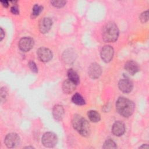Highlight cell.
I'll return each mask as SVG.
<instances>
[{"instance_id":"cell-13","label":"cell","mask_w":149,"mask_h":149,"mask_svg":"<svg viewBox=\"0 0 149 149\" xmlns=\"http://www.w3.org/2000/svg\"><path fill=\"white\" fill-rule=\"evenodd\" d=\"M125 69L130 74L133 75L140 70L139 66L136 62L133 61H129L125 65Z\"/></svg>"},{"instance_id":"cell-9","label":"cell","mask_w":149,"mask_h":149,"mask_svg":"<svg viewBox=\"0 0 149 149\" xmlns=\"http://www.w3.org/2000/svg\"><path fill=\"white\" fill-rule=\"evenodd\" d=\"M119 90L124 93H129L133 89V83L128 79L125 78L119 80L118 83Z\"/></svg>"},{"instance_id":"cell-8","label":"cell","mask_w":149,"mask_h":149,"mask_svg":"<svg viewBox=\"0 0 149 149\" xmlns=\"http://www.w3.org/2000/svg\"><path fill=\"white\" fill-rule=\"evenodd\" d=\"M113 55V49L110 45H105L101 49V56L105 62H109L111 61Z\"/></svg>"},{"instance_id":"cell-21","label":"cell","mask_w":149,"mask_h":149,"mask_svg":"<svg viewBox=\"0 0 149 149\" xmlns=\"http://www.w3.org/2000/svg\"><path fill=\"white\" fill-rule=\"evenodd\" d=\"M51 3L56 8H62L63 7L66 1H51Z\"/></svg>"},{"instance_id":"cell-28","label":"cell","mask_w":149,"mask_h":149,"mask_svg":"<svg viewBox=\"0 0 149 149\" xmlns=\"http://www.w3.org/2000/svg\"><path fill=\"white\" fill-rule=\"evenodd\" d=\"M140 148H148V145L147 144H145V145H143L142 146H141V147H140Z\"/></svg>"},{"instance_id":"cell-23","label":"cell","mask_w":149,"mask_h":149,"mask_svg":"<svg viewBox=\"0 0 149 149\" xmlns=\"http://www.w3.org/2000/svg\"><path fill=\"white\" fill-rule=\"evenodd\" d=\"M29 66L32 72H33L34 73H37L38 72V68L37 67L36 64L35 63V62L34 61H30L29 63Z\"/></svg>"},{"instance_id":"cell-16","label":"cell","mask_w":149,"mask_h":149,"mask_svg":"<svg viewBox=\"0 0 149 149\" xmlns=\"http://www.w3.org/2000/svg\"><path fill=\"white\" fill-rule=\"evenodd\" d=\"M68 76L69 79L73 81L76 85L78 84L80 82V78L78 74L73 70L72 69H70L68 71Z\"/></svg>"},{"instance_id":"cell-26","label":"cell","mask_w":149,"mask_h":149,"mask_svg":"<svg viewBox=\"0 0 149 149\" xmlns=\"http://www.w3.org/2000/svg\"><path fill=\"white\" fill-rule=\"evenodd\" d=\"M1 3H2V6H4V7H5V8L8 7V5H9L8 2V1H1Z\"/></svg>"},{"instance_id":"cell-19","label":"cell","mask_w":149,"mask_h":149,"mask_svg":"<svg viewBox=\"0 0 149 149\" xmlns=\"http://www.w3.org/2000/svg\"><path fill=\"white\" fill-rule=\"evenodd\" d=\"M116 147L115 143L111 139L106 140L102 146L103 148H116Z\"/></svg>"},{"instance_id":"cell-3","label":"cell","mask_w":149,"mask_h":149,"mask_svg":"<svg viewBox=\"0 0 149 149\" xmlns=\"http://www.w3.org/2000/svg\"><path fill=\"white\" fill-rule=\"evenodd\" d=\"M102 38L107 42H115L119 36V30L116 24L109 22L105 24L102 29Z\"/></svg>"},{"instance_id":"cell-7","label":"cell","mask_w":149,"mask_h":149,"mask_svg":"<svg viewBox=\"0 0 149 149\" xmlns=\"http://www.w3.org/2000/svg\"><path fill=\"white\" fill-rule=\"evenodd\" d=\"M34 45V41L30 37H23L19 42V48L23 52L30 51Z\"/></svg>"},{"instance_id":"cell-15","label":"cell","mask_w":149,"mask_h":149,"mask_svg":"<svg viewBox=\"0 0 149 149\" xmlns=\"http://www.w3.org/2000/svg\"><path fill=\"white\" fill-rule=\"evenodd\" d=\"M76 84L69 79L64 81L62 84V90L66 94L72 93L76 88Z\"/></svg>"},{"instance_id":"cell-11","label":"cell","mask_w":149,"mask_h":149,"mask_svg":"<svg viewBox=\"0 0 149 149\" xmlns=\"http://www.w3.org/2000/svg\"><path fill=\"white\" fill-rule=\"evenodd\" d=\"M88 73L91 79H96L98 78L101 74V68L98 64L93 63L88 68Z\"/></svg>"},{"instance_id":"cell-22","label":"cell","mask_w":149,"mask_h":149,"mask_svg":"<svg viewBox=\"0 0 149 149\" xmlns=\"http://www.w3.org/2000/svg\"><path fill=\"white\" fill-rule=\"evenodd\" d=\"M148 10L144 12L140 16V20L142 23H145L148 20Z\"/></svg>"},{"instance_id":"cell-12","label":"cell","mask_w":149,"mask_h":149,"mask_svg":"<svg viewBox=\"0 0 149 149\" xmlns=\"http://www.w3.org/2000/svg\"><path fill=\"white\" fill-rule=\"evenodd\" d=\"M125 131V126L124 123L121 121L115 122L112 127V133L116 136H122Z\"/></svg>"},{"instance_id":"cell-5","label":"cell","mask_w":149,"mask_h":149,"mask_svg":"<svg viewBox=\"0 0 149 149\" xmlns=\"http://www.w3.org/2000/svg\"><path fill=\"white\" fill-rule=\"evenodd\" d=\"M4 142L8 148H14L19 144L20 137L16 133H11L6 135Z\"/></svg>"},{"instance_id":"cell-2","label":"cell","mask_w":149,"mask_h":149,"mask_svg":"<svg viewBox=\"0 0 149 149\" xmlns=\"http://www.w3.org/2000/svg\"><path fill=\"white\" fill-rule=\"evenodd\" d=\"M73 128L77 131L81 136L86 137L90 134V126L87 122L81 116L76 114L73 115L72 120Z\"/></svg>"},{"instance_id":"cell-4","label":"cell","mask_w":149,"mask_h":149,"mask_svg":"<svg viewBox=\"0 0 149 149\" xmlns=\"http://www.w3.org/2000/svg\"><path fill=\"white\" fill-rule=\"evenodd\" d=\"M57 141V136L52 132H47L44 133L41 140L42 144L45 147L49 148L54 147L56 144Z\"/></svg>"},{"instance_id":"cell-14","label":"cell","mask_w":149,"mask_h":149,"mask_svg":"<svg viewBox=\"0 0 149 149\" xmlns=\"http://www.w3.org/2000/svg\"><path fill=\"white\" fill-rule=\"evenodd\" d=\"M64 109L62 105H56L52 109V115L54 119L56 120H61L64 116Z\"/></svg>"},{"instance_id":"cell-1","label":"cell","mask_w":149,"mask_h":149,"mask_svg":"<svg viewBox=\"0 0 149 149\" xmlns=\"http://www.w3.org/2000/svg\"><path fill=\"white\" fill-rule=\"evenodd\" d=\"M116 109L122 116L127 118L132 115L134 110V104L130 100L120 97L116 102Z\"/></svg>"},{"instance_id":"cell-17","label":"cell","mask_w":149,"mask_h":149,"mask_svg":"<svg viewBox=\"0 0 149 149\" xmlns=\"http://www.w3.org/2000/svg\"><path fill=\"white\" fill-rule=\"evenodd\" d=\"M89 119L93 122H97L100 121L101 117L100 113L94 110H90L87 113Z\"/></svg>"},{"instance_id":"cell-6","label":"cell","mask_w":149,"mask_h":149,"mask_svg":"<svg viewBox=\"0 0 149 149\" xmlns=\"http://www.w3.org/2000/svg\"><path fill=\"white\" fill-rule=\"evenodd\" d=\"M37 54L39 59L44 62L49 61L52 58V52L49 49L45 47H41L38 48Z\"/></svg>"},{"instance_id":"cell-27","label":"cell","mask_w":149,"mask_h":149,"mask_svg":"<svg viewBox=\"0 0 149 149\" xmlns=\"http://www.w3.org/2000/svg\"><path fill=\"white\" fill-rule=\"evenodd\" d=\"M4 36H5L4 31H3V29H2V28H1V39H0V40H1V41H2V40H3V38Z\"/></svg>"},{"instance_id":"cell-18","label":"cell","mask_w":149,"mask_h":149,"mask_svg":"<svg viewBox=\"0 0 149 149\" xmlns=\"http://www.w3.org/2000/svg\"><path fill=\"white\" fill-rule=\"evenodd\" d=\"M72 101L74 104L79 105H83L86 103L83 97L79 93H76L73 95L72 98Z\"/></svg>"},{"instance_id":"cell-20","label":"cell","mask_w":149,"mask_h":149,"mask_svg":"<svg viewBox=\"0 0 149 149\" xmlns=\"http://www.w3.org/2000/svg\"><path fill=\"white\" fill-rule=\"evenodd\" d=\"M43 9V7L42 6H40L37 4L35 5L33 8V12H32V16L33 17H35L39 15V14L42 12Z\"/></svg>"},{"instance_id":"cell-25","label":"cell","mask_w":149,"mask_h":149,"mask_svg":"<svg viewBox=\"0 0 149 149\" xmlns=\"http://www.w3.org/2000/svg\"><path fill=\"white\" fill-rule=\"evenodd\" d=\"M4 93V91H3V88H2L1 90V101H3V99H6V95H7V92H6L5 94Z\"/></svg>"},{"instance_id":"cell-10","label":"cell","mask_w":149,"mask_h":149,"mask_svg":"<svg viewBox=\"0 0 149 149\" xmlns=\"http://www.w3.org/2000/svg\"><path fill=\"white\" fill-rule=\"evenodd\" d=\"M52 24V20L49 17H44L42 19L38 24V28L40 31L42 33L45 34L48 32L50 30Z\"/></svg>"},{"instance_id":"cell-24","label":"cell","mask_w":149,"mask_h":149,"mask_svg":"<svg viewBox=\"0 0 149 149\" xmlns=\"http://www.w3.org/2000/svg\"><path fill=\"white\" fill-rule=\"evenodd\" d=\"M10 12L14 15H19V9L17 5H15L10 8Z\"/></svg>"}]
</instances>
